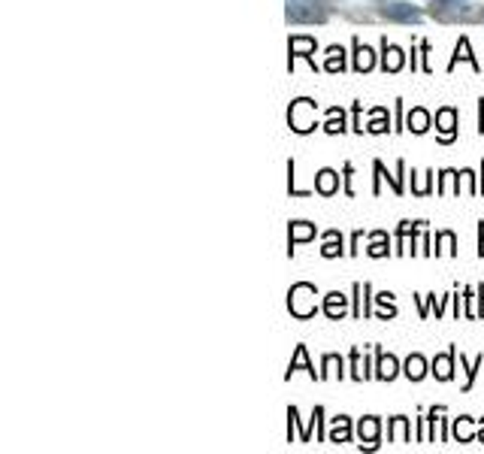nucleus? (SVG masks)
<instances>
[{"label": "nucleus", "instance_id": "2f4dec72", "mask_svg": "<svg viewBox=\"0 0 484 454\" xmlns=\"http://www.w3.org/2000/svg\"><path fill=\"white\" fill-rule=\"evenodd\" d=\"M324 376H321V379H327V376H339L342 379V358H336V355H327L324 358Z\"/></svg>", "mask_w": 484, "mask_h": 454}, {"label": "nucleus", "instance_id": "a878e982", "mask_svg": "<svg viewBox=\"0 0 484 454\" xmlns=\"http://www.w3.org/2000/svg\"><path fill=\"white\" fill-rule=\"evenodd\" d=\"M390 442H409V418L390 421Z\"/></svg>", "mask_w": 484, "mask_h": 454}, {"label": "nucleus", "instance_id": "b1692460", "mask_svg": "<svg viewBox=\"0 0 484 454\" xmlns=\"http://www.w3.org/2000/svg\"><path fill=\"white\" fill-rule=\"evenodd\" d=\"M324 130H327V134H342V130H345V113L333 106L330 113H327V125H324Z\"/></svg>", "mask_w": 484, "mask_h": 454}, {"label": "nucleus", "instance_id": "f8f14e48", "mask_svg": "<svg viewBox=\"0 0 484 454\" xmlns=\"http://www.w3.org/2000/svg\"><path fill=\"white\" fill-rule=\"evenodd\" d=\"M345 309H348V297H342L339 291H333V294L324 297V315H327V318L336 321V318L345 315Z\"/></svg>", "mask_w": 484, "mask_h": 454}, {"label": "nucleus", "instance_id": "6ab92c4d", "mask_svg": "<svg viewBox=\"0 0 484 454\" xmlns=\"http://www.w3.org/2000/svg\"><path fill=\"white\" fill-rule=\"evenodd\" d=\"M351 439V421L345 415L333 418V427H330V442H348Z\"/></svg>", "mask_w": 484, "mask_h": 454}, {"label": "nucleus", "instance_id": "ddd939ff", "mask_svg": "<svg viewBox=\"0 0 484 454\" xmlns=\"http://www.w3.org/2000/svg\"><path fill=\"white\" fill-rule=\"evenodd\" d=\"M454 358H457V351H448V355H439L436 360H433V376H436L439 382H448L454 376Z\"/></svg>", "mask_w": 484, "mask_h": 454}, {"label": "nucleus", "instance_id": "e433bc0d", "mask_svg": "<svg viewBox=\"0 0 484 454\" xmlns=\"http://www.w3.org/2000/svg\"><path fill=\"white\" fill-rule=\"evenodd\" d=\"M481 191H484V179H481Z\"/></svg>", "mask_w": 484, "mask_h": 454}, {"label": "nucleus", "instance_id": "a211bd4d", "mask_svg": "<svg viewBox=\"0 0 484 454\" xmlns=\"http://www.w3.org/2000/svg\"><path fill=\"white\" fill-rule=\"evenodd\" d=\"M406 127L409 130H415V134H424V130H427L430 127V113H427V109H412V113H409V118H406Z\"/></svg>", "mask_w": 484, "mask_h": 454}, {"label": "nucleus", "instance_id": "6e6552de", "mask_svg": "<svg viewBox=\"0 0 484 454\" xmlns=\"http://www.w3.org/2000/svg\"><path fill=\"white\" fill-rule=\"evenodd\" d=\"M297 370H306L312 379H321V372H315V367L309 363V355H306V346H297V351H294V358H291V363H288V379L294 376Z\"/></svg>", "mask_w": 484, "mask_h": 454}, {"label": "nucleus", "instance_id": "dca6fc26", "mask_svg": "<svg viewBox=\"0 0 484 454\" xmlns=\"http://www.w3.org/2000/svg\"><path fill=\"white\" fill-rule=\"evenodd\" d=\"M397 372H400L397 358H393V355H385V351H378V372H376V376L385 379V382H390V379H397Z\"/></svg>", "mask_w": 484, "mask_h": 454}, {"label": "nucleus", "instance_id": "4468645a", "mask_svg": "<svg viewBox=\"0 0 484 454\" xmlns=\"http://www.w3.org/2000/svg\"><path fill=\"white\" fill-rule=\"evenodd\" d=\"M378 418H363L360 421V427H357V433H360V446H367V448H376V439H378Z\"/></svg>", "mask_w": 484, "mask_h": 454}, {"label": "nucleus", "instance_id": "7ed1b4c3", "mask_svg": "<svg viewBox=\"0 0 484 454\" xmlns=\"http://www.w3.org/2000/svg\"><path fill=\"white\" fill-rule=\"evenodd\" d=\"M327 18L324 0H288V22L294 25H315Z\"/></svg>", "mask_w": 484, "mask_h": 454}, {"label": "nucleus", "instance_id": "5701e85b", "mask_svg": "<svg viewBox=\"0 0 484 454\" xmlns=\"http://www.w3.org/2000/svg\"><path fill=\"white\" fill-rule=\"evenodd\" d=\"M367 294H369V285H367V282H363V285L357 282V285H355V297H357V303H355V315H357V318H367V315H369Z\"/></svg>", "mask_w": 484, "mask_h": 454}, {"label": "nucleus", "instance_id": "bb28decb", "mask_svg": "<svg viewBox=\"0 0 484 454\" xmlns=\"http://www.w3.org/2000/svg\"><path fill=\"white\" fill-rule=\"evenodd\" d=\"M369 255H372V258H385V255H388V237L381 234V230H378V234H372Z\"/></svg>", "mask_w": 484, "mask_h": 454}, {"label": "nucleus", "instance_id": "7c9ffc66", "mask_svg": "<svg viewBox=\"0 0 484 454\" xmlns=\"http://www.w3.org/2000/svg\"><path fill=\"white\" fill-rule=\"evenodd\" d=\"M481 363H484V355H478L472 367H466V360H463V355H460V367L466 370V385H463V391H469V388H472V379H476V372H478V367H481Z\"/></svg>", "mask_w": 484, "mask_h": 454}, {"label": "nucleus", "instance_id": "9d476101", "mask_svg": "<svg viewBox=\"0 0 484 454\" xmlns=\"http://www.w3.org/2000/svg\"><path fill=\"white\" fill-rule=\"evenodd\" d=\"M288 49H291V61L294 58H309L312 61V55H315V39L312 37H291ZM312 64H315V61H312Z\"/></svg>", "mask_w": 484, "mask_h": 454}, {"label": "nucleus", "instance_id": "f704fd0d", "mask_svg": "<svg viewBox=\"0 0 484 454\" xmlns=\"http://www.w3.org/2000/svg\"><path fill=\"white\" fill-rule=\"evenodd\" d=\"M478 251H481V258H484V221H481V248Z\"/></svg>", "mask_w": 484, "mask_h": 454}, {"label": "nucleus", "instance_id": "f257e3e1", "mask_svg": "<svg viewBox=\"0 0 484 454\" xmlns=\"http://www.w3.org/2000/svg\"><path fill=\"white\" fill-rule=\"evenodd\" d=\"M430 15L439 22H476V18H484V9L469 0H433Z\"/></svg>", "mask_w": 484, "mask_h": 454}, {"label": "nucleus", "instance_id": "0eeeda50", "mask_svg": "<svg viewBox=\"0 0 484 454\" xmlns=\"http://www.w3.org/2000/svg\"><path fill=\"white\" fill-rule=\"evenodd\" d=\"M406 64V52H402L400 46H390L385 39V49H381V67H385V73H397Z\"/></svg>", "mask_w": 484, "mask_h": 454}, {"label": "nucleus", "instance_id": "c85d7f7f", "mask_svg": "<svg viewBox=\"0 0 484 454\" xmlns=\"http://www.w3.org/2000/svg\"><path fill=\"white\" fill-rule=\"evenodd\" d=\"M388 113H385V109H372V125L367 127L369 130V134H385V130H388Z\"/></svg>", "mask_w": 484, "mask_h": 454}, {"label": "nucleus", "instance_id": "473e14b6", "mask_svg": "<svg viewBox=\"0 0 484 454\" xmlns=\"http://www.w3.org/2000/svg\"><path fill=\"white\" fill-rule=\"evenodd\" d=\"M376 300L381 306V318H393V315H397V309H393V294H388V291H385V294H378Z\"/></svg>", "mask_w": 484, "mask_h": 454}, {"label": "nucleus", "instance_id": "f03ea898", "mask_svg": "<svg viewBox=\"0 0 484 454\" xmlns=\"http://www.w3.org/2000/svg\"><path fill=\"white\" fill-rule=\"evenodd\" d=\"M318 291L315 285H309V282H300V285H294L288 291V309H291V315L294 318H312L315 315V309H318Z\"/></svg>", "mask_w": 484, "mask_h": 454}, {"label": "nucleus", "instance_id": "cd10ccee", "mask_svg": "<svg viewBox=\"0 0 484 454\" xmlns=\"http://www.w3.org/2000/svg\"><path fill=\"white\" fill-rule=\"evenodd\" d=\"M436 242H439V255H454V246H457V239H454V234L451 230H442V234L436 237Z\"/></svg>", "mask_w": 484, "mask_h": 454}, {"label": "nucleus", "instance_id": "c756f323", "mask_svg": "<svg viewBox=\"0 0 484 454\" xmlns=\"http://www.w3.org/2000/svg\"><path fill=\"white\" fill-rule=\"evenodd\" d=\"M351 367H355V379L357 382H363V379H369V370H367V360L360 358V351L355 348L351 351Z\"/></svg>", "mask_w": 484, "mask_h": 454}, {"label": "nucleus", "instance_id": "9b49d317", "mask_svg": "<svg viewBox=\"0 0 484 454\" xmlns=\"http://www.w3.org/2000/svg\"><path fill=\"white\" fill-rule=\"evenodd\" d=\"M376 67V52L369 46H363L360 39H355V70L357 73H367V70Z\"/></svg>", "mask_w": 484, "mask_h": 454}, {"label": "nucleus", "instance_id": "423d86ee", "mask_svg": "<svg viewBox=\"0 0 484 454\" xmlns=\"http://www.w3.org/2000/svg\"><path fill=\"white\" fill-rule=\"evenodd\" d=\"M436 127H439V139L442 143H451L454 137H457V109H439L436 113Z\"/></svg>", "mask_w": 484, "mask_h": 454}, {"label": "nucleus", "instance_id": "2eb2a0df", "mask_svg": "<svg viewBox=\"0 0 484 454\" xmlns=\"http://www.w3.org/2000/svg\"><path fill=\"white\" fill-rule=\"evenodd\" d=\"M457 61H469V64H472V70H478V73H481V64H478V61H476V55H472L469 52V39L466 37H460V43H457V49H454V58H451V70L454 67H457Z\"/></svg>", "mask_w": 484, "mask_h": 454}, {"label": "nucleus", "instance_id": "39448f33", "mask_svg": "<svg viewBox=\"0 0 484 454\" xmlns=\"http://www.w3.org/2000/svg\"><path fill=\"white\" fill-rule=\"evenodd\" d=\"M378 13L390 18V22H402V25L421 22V9L412 4H402V0H378Z\"/></svg>", "mask_w": 484, "mask_h": 454}, {"label": "nucleus", "instance_id": "72a5a7b5", "mask_svg": "<svg viewBox=\"0 0 484 454\" xmlns=\"http://www.w3.org/2000/svg\"><path fill=\"white\" fill-rule=\"evenodd\" d=\"M463 300H466V303H472V291H466V297H463ZM466 315H469V318H476V309L469 306V309H466Z\"/></svg>", "mask_w": 484, "mask_h": 454}, {"label": "nucleus", "instance_id": "393cba45", "mask_svg": "<svg viewBox=\"0 0 484 454\" xmlns=\"http://www.w3.org/2000/svg\"><path fill=\"white\" fill-rule=\"evenodd\" d=\"M472 436H476V433H472V418H457L454 421V439L457 442H472Z\"/></svg>", "mask_w": 484, "mask_h": 454}, {"label": "nucleus", "instance_id": "20e7f679", "mask_svg": "<svg viewBox=\"0 0 484 454\" xmlns=\"http://www.w3.org/2000/svg\"><path fill=\"white\" fill-rule=\"evenodd\" d=\"M288 125L297 130V134H309V130H315V103H312L309 97H300L291 103L288 109Z\"/></svg>", "mask_w": 484, "mask_h": 454}, {"label": "nucleus", "instance_id": "1a4fd4ad", "mask_svg": "<svg viewBox=\"0 0 484 454\" xmlns=\"http://www.w3.org/2000/svg\"><path fill=\"white\" fill-rule=\"evenodd\" d=\"M306 239H315V225H309V221H294V225H291V234H288L291 255H294L297 242H306Z\"/></svg>", "mask_w": 484, "mask_h": 454}, {"label": "nucleus", "instance_id": "4be33fe9", "mask_svg": "<svg viewBox=\"0 0 484 454\" xmlns=\"http://www.w3.org/2000/svg\"><path fill=\"white\" fill-rule=\"evenodd\" d=\"M406 376L412 379V382H418V379H424V372H427V360H424L421 355H412L409 360H406Z\"/></svg>", "mask_w": 484, "mask_h": 454}, {"label": "nucleus", "instance_id": "f3484780", "mask_svg": "<svg viewBox=\"0 0 484 454\" xmlns=\"http://www.w3.org/2000/svg\"><path fill=\"white\" fill-rule=\"evenodd\" d=\"M315 188H318V194H324V197H330L333 191L339 188V176L333 173V170H321V173L315 176Z\"/></svg>", "mask_w": 484, "mask_h": 454}, {"label": "nucleus", "instance_id": "412c9836", "mask_svg": "<svg viewBox=\"0 0 484 454\" xmlns=\"http://www.w3.org/2000/svg\"><path fill=\"white\" fill-rule=\"evenodd\" d=\"M321 255H324V258L342 255V237H339V230H327V234H324V248H321Z\"/></svg>", "mask_w": 484, "mask_h": 454}, {"label": "nucleus", "instance_id": "c9c22d12", "mask_svg": "<svg viewBox=\"0 0 484 454\" xmlns=\"http://www.w3.org/2000/svg\"><path fill=\"white\" fill-rule=\"evenodd\" d=\"M478 439L484 442V418H481V430H478Z\"/></svg>", "mask_w": 484, "mask_h": 454}, {"label": "nucleus", "instance_id": "aec40b11", "mask_svg": "<svg viewBox=\"0 0 484 454\" xmlns=\"http://www.w3.org/2000/svg\"><path fill=\"white\" fill-rule=\"evenodd\" d=\"M324 70H330V73H342V70H345V52H342L339 46H330V49H327Z\"/></svg>", "mask_w": 484, "mask_h": 454}]
</instances>
